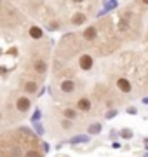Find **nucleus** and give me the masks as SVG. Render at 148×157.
I'll use <instances>...</instances> for the list:
<instances>
[{"label":"nucleus","mask_w":148,"mask_h":157,"mask_svg":"<svg viewBox=\"0 0 148 157\" xmlns=\"http://www.w3.org/2000/svg\"><path fill=\"white\" fill-rule=\"evenodd\" d=\"M99 131H101V126H99V124H91V126H89V133H91V135H98Z\"/></svg>","instance_id":"f8f14e48"},{"label":"nucleus","mask_w":148,"mask_h":157,"mask_svg":"<svg viewBox=\"0 0 148 157\" xmlns=\"http://www.w3.org/2000/svg\"><path fill=\"white\" fill-rule=\"evenodd\" d=\"M143 2H145V4H146V6H148V0H143Z\"/></svg>","instance_id":"5701e85b"},{"label":"nucleus","mask_w":148,"mask_h":157,"mask_svg":"<svg viewBox=\"0 0 148 157\" xmlns=\"http://www.w3.org/2000/svg\"><path fill=\"white\" fill-rule=\"evenodd\" d=\"M61 128H65V129L72 128V119H63L61 121Z\"/></svg>","instance_id":"2eb2a0df"},{"label":"nucleus","mask_w":148,"mask_h":157,"mask_svg":"<svg viewBox=\"0 0 148 157\" xmlns=\"http://www.w3.org/2000/svg\"><path fill=\"white\" fill-rule=\"evenodd\" d=\"M0 4H2V0H0Z\"/></svg>","instance_id":"b1692460"},{"label":"nucleus","mask_w":148,"mask_h":157,"mask_svg":"<svg viewBox=\"0 0 148 157\" xmlns=\"http://www.w3.org/2000/svg\"><path fill=\"white\" fill-rule=\"evenodd\" d=\"M146 157H148V154H146Z\"/></svg>","instance_id":"393cba45"},{"label":"nucleus","mask_w":148,"mask_h":157,"mask_svg":"<svg viewBox=\"0 0 148 157\" xmlns=\"http://www.w3.org/2000/svg\"><path fill=\"white\" fill-rule=\"evenodd\" d=\"M35 129H37V131H39V135H42V128H40L39 124L35 122Z\"/></svg>","instance_id":"aec40b11"},{"label":"nucleus","mask_w":148,"mask_h":157,"mask_svg":"<svg viewBox=\"0 0 148 157\" xmlns=\"http://www.w3.org/2000/svg\"><path fill=\"white\" fill-rule=\"evenodd\" d=\"M115 113H117V112H115V110H112V112H108V113H106V117H113V115H115Z\"/></svg>","instance_id":"412c9836"},{"label":"nucleus","mask_w":148,"mask_h":157,"mask_svg":"<svg viewBox=\"0 0 148 157\" xmlns=\"http://www.w3.org/2000/svg\"><path fill=\"white\" fill-rule=\"evenodd\" d=\"M117 87H119L122 93H131V89H132L131 82H129L127 78H119V80H117Z\"/></svg>","instance_id":"423d86ee"},{"label":"nucleus","mask_w":148,"mask_h":157,"mask_svg":"<svg viewBox=\"0 0 148 157\" xmlns=\"http://www.w3.org/2000/svg\"><path fill=\"white\" fill-rule=\"evenodd\" d=\"M57 26H59V25H57V23L54 21V23H51V25H49V30H56Z\"/></svg>","instance_id":"a211bd4d"},{"label":"nucleus","mask_w":148,"mask_h":157,"mask_svg":"<svg viewBox=\"0 0 148 157\" xmlns=\"http://www.w3.org/2000/svg\"><path fill=\"white\" fill-rule=\"evenodd\" d=\"M89 138L87 136H82V138H73V143H77V141H87Z\"/></svg>","instance_id":"f3484780"},{"label":"nucleus","mask_w":148,"mask_h":157,"mask_svg":"<svg viewBox=\"0 0 148 157\" xmlns=\"http://www.w3.org/2000/svg\"><path fill=\"white\" fill-rule=\"evenodd\" d=\"M39 117H40V112H39V110H37V112H35V115H33V121H35V122L39 121Z\"/></svg>","instance_id":"6ab92c4d"},{"label":"nucleus","mask_w":148,"mask_h":157,"mask_svg":"<svg viewBox=\"0 0 148 157\" xmlns=\"http://www.w3.org/2000/svg\"><path fill=\"white\" fill-rule=\"evenodd\" d=\"M30 105H31V103H30V100L26 96H21V98H17V101H16V108L19 112H28Z\"/></svg>","instance_id":"f03ea898"},{"label":"nucleus","mask_w":148,"mask_h":157,"mask_svg":"<svg viewBox=\"0 0 148 157\" xmlns=\"http://www.w3.org/2000/svg\"><path fill=\"white\" fill-rule=\"evenodd\" d=\"M84 23H86V14H84V12H77V14H73V17H72V25L79 26V25H84Z\"/></svg>","instance_id":"6e6552de"},{"label":"nucleus","mask_w":148,"mask_h":157,"mask_svg":"<svg viewBox=\"0 0 148 157\" xmlns=\"http://www.w3.org/2000/svg\"><path fill=\"white\" fill-rule=\"evenodd\" d=\"M120 135L124 136L125 140H129V138L132 136V131H131V129H122V131H120Z\"/></svg>","instance_id":"dca6fc26"},{"label":"nucleus","mask_w":148,"mask_h":157,"mask_svg":"<svg viewBox=\"0 0 148 157\" xmlns=\"http://www.w3.org/2000/svg\"><path fill=\"white\" fill-rule=\"evenodd\" d=\"M37 89H39V84H37L35 80H28V82L24 84V91H26L28 94H33V93H37Z\"/></svg>","instance_id":"9d476101"},{"label":"nucleus","mask_w":148,"mask_h":157,"mask_svg":"<svg viewBox=\"0 0 148 157\" xmlns=\"http://www.w3.org/2000/svg\"><path fill=\"white\" fill-rule=\"evenodd\" d=\"M59 87H61V91L65 93V94H70V93L75 91V82L73 80H63Z\"/></svg>","instance_id":"39448f33"},{"label":"nucleus","mask_w":148,"mask_h":157,"mask_svg":"<svg viewBox=\"0 0 148 157\" xmlns=\"http://www.w3.org/2000/svg\"><path fill=\"white\" fill-rule=\"evenodd\" d=\"M65 117L66 119H75L77 117V110H73V108H65Z\"/></svg>","instance_id":"9b49d317"},{"label":"nucleus","mask_w":148,"mask_h":157,"mask_svg":"<svg viewBox=\"0 0 148 157\" xmlns=\"http://www.w3.org/2000/svg\"><path fill=\"white\" fill-rule=\"evenodd\" d=\"M98 35V28L96 26H87L86 30H84V33H82V37L86 40H94Z\"/></svg>","instance_id":"20e7f679"},{"label":"nucleus","mask_w":148,"mask_h":157,"mask_svg":"<svg viewBox=\"0 0 148 157\" xmlns=\"http://www.w3.org/2000/svg\"><path fill=\"white\" fill-rule=\"evenodd\" d=\"M24 157H40V154H39L37 148H31V150H28L26 154H24Z\"/></svg>","instance_id":"4468645a"},{"label":"nucleus","mask_w":148,"mask_h":157,"mask_svg":"<svg viewBox=\"0 0 148 157\" xmlns=\"http://www.w3.org/2000/svg\"><path fill=\"white\" fill-rule=\"evenodd\" d=\"M92 65H94V59H92L91 54H82V56L79 58V67L82 68V70H91Z\"/></svg>","instance_id":"f257e3e1"},{"label":"nucleus","mask_w":148,"mask_h":157,"mask_svg":"<svg viewBox=\"0 0 148 157\" xmlns=\"http://www.w3.org/2000/svg\"><path fill=\"white\" fill-rule=\"evenodd\" d=\"M72 2H75V4H79V2H84V0H72Z\"/></svg>","instance_id":"4be33fe9"},{"label":"nucleus","mask_w":148,"mask_h":157,"mask_svg":"<svg viewBox=\"0 0 148 157\" xmlns=\"http://www.w3.org/2000/svg\"><path fill=\"white\" fill-rule=\"evenodd\" d=\"M127 28H129V23H127V19H125V17H124V19H120V21H119V30H122V32H124V30H127Z\"/></svg>","instance_id":"ddd939ff"},{"label":"nucleus","mask_w":148,"mask_h":157,"mask_svg":"<svg viewBox=\"0 0 148 157\" xmlns=\"http://www.w3.org/2000/svg\"><path fill=\"white\" fill-rule=\"evenodd\" d=\"M91 107H92V103H91V100H89V98H80V100L77 101V108H79V110H82V112H89V110H91Z\"/></svg>","instance_id":"7ed1b4c3"},{"label":"nucleus","mask_w":148,"mask_h":157,"mask_svg":"<svg viewBox=\"0 0 148 157\" xmlns=\"http://www.w3.org/2000/svg\"><path fill=\"white\" fill-rule=\"evenodd\" d=\"M28 33H30V37H31V39H35V40L42 39V35H44V33H42V30H40L37 25H31V26H30Z\"/></svg>","instance_id":"0eeeda50"},{"label":"nucleus","mask_w":148,"mask_h":157,"mask_svg":"<svg viewBox=\"0 0 148 157\" xmlns=\"http://www.w3.org/2000/svg\"><path fill=\"white\" fill-rule=\"evenodd\" d=\"M33 70H35L37 73H46V72H47V63L42 61V59L35 61V63H33Z\"/></svg>","instance_id":"1a4fd4ad"}]
</instances>
